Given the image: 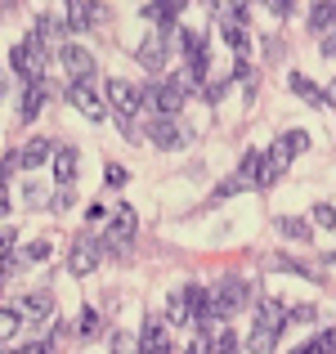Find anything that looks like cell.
<instances>
[{
  "instance_id": "1",
  "label": "cell",
  "mask_w": 336,
  "mask_h": 354,
  "mask_svg": "<svg viewBox=\"0 0 336 354\" xmlns=\"http://www.w3.org/2000/svg\"><path fill=\"white\" fill-rule=\"evenodd\" d=\"M104 99H108L112 113H117L121 130H126V139L135 144V113L144 108V86H130L126 77H112L108 86H104Z\"/></svg>"
},
{
  "instance_id": "2",
  "label": "cell",
  "mask_w": 336,
  "mask_h": 354,
  "mask_svg": "<svg viewBox=\"0 0 336 354\" xmlns=\"http://www.w3.org/2000/svg\"><path fill=\"white\" fill-rule=\"evenodd\" d=\"M9 68L23 77V86H36V81H45V45L27 36L23 45H14V50H9Z\"/></svg>"
},
{
  "instance_id": "3",
  "label": "cell",
  "mask_w": 336,
  "mask_h": 354,
  "mask_svg": "<svg viewBox=\"0 0 336 354\" xmlns=\"http://www.w3.org/2000/svg\"><path fill=\"white\" fill-rule=\"evenodd\" d=\"M139 220H135V207H112V220H108V234L99 242L104 256H126V242L135 238Z\"/></svg>"
},
{
  "instance_id": "4",
  "label": "cell",
  "mask_w": 336,
  "mask_h": 354,
  "mask_svg": "<svg viewBox=\"0 0 336 354\" xmlns=\"http://www.w3.org/2000/svg\"><path fill=\"white\" fill-rule=\"evenodd\" d=\"M171 45H175V27L166 32V27H153V32L139 41V50H135V59H139V68H148V72H162L166 63H171Z\"/></svg>"
},
{
  "instance_id": "5",
  "label": "cell",
  "mask_w": 336,
  "mask_h": 354,
  "mask_svg": "<svg viewBox=\"0 0 336 354\" xmlns=\"http://www.w3.org/2000/svg\"><path fill=\"white\" fill-rule=\"evenodd\" d=\"M68 104H77V113L90 117V121H104V117H108V99L95 90V77H90V81H77V86H68Z\"/></svg>"
},
{
  "instance_id": "6",
  "label": "cell",
  "mask_w": 336,
  "mask_h": 354,
  "mask_svg": "<svg viewBox=\"0 0 336 354\" xmlns=\"http://www.w3.org/2000/svg\"><path fill=\"white\" fill-rule=\"evenodd\" d=\"M54 59H59V68L72 77V86H77V81H90V77H95V54H90L86 45H72V41H68L59 54H54Z\"/></svg>"
},
{
  "instance_id": "7",
  "label": "cell",
  "mask_w": 336,
  "mask_h": 354,
  "mask_svg": "<svg viewBox=\"0 0 336 354\" xmlns=\"http://www.w3.org/2000/svg\"><path fill=\"white\" fill-rule=\"evenodd\" d=\"M144 104L157 108V117H175L184 108V90L175 81H157V86H144Z\"/></svg>"
},
{
  "instance_id": "8",
  "label": "cell",
  "mask_w": 336,
  "mask_h": 354,
  "mask_svg": "<svg viewBox=\"0 0 336 354\" xmlns=\"http://www.w3.org/2000/svg\"><path fill=\"white\" fill-rule=\"evenodd\" d=\"M148 139H153L162 153H171V148H184V144H189L193 130H189V126H180L175 117H157L153 126H148Z\"/></svg>"
},
{
  "instance_id": "9",
  "label": "cell",
  "mask_w": 336,
  "mask_h": 354,
  "mask_svg": "<svg viewBox=\"0 0 336 354\" xmlns=\"http://www.w3.org/2000/svg\"><path fill=\"white\" fill-rule=\"evenodd\" d=\"M99 260H104L99 242L77 238V242H72V251H68V274L72 278H86V274H95V269H99Z\"/></svg>"
},
{
  "instance_id": "10",
  "label": "cell",
  "mask_w": 336,
  "mask_h": 354,
  "mask_svg": "<svg viewBox=\"0 0 336 354\" xmlns=\"http://www.w3.org/2000/svg\"><path fill=\"white\" fill-rule=\"evenodd\" d=\"M292 323V310H287L283 301H274V296H265V301L256 305V328L260 332H274V337H283V328Z\"/></svg>"
},
{
  "instance_id": "11",
  "label": "cell",
  "mask_w": 336,
  "mask_h": 354,
  "mask_svg": "<svg viewBox=\"0 0 336 354\" xmlns=\"http://www.w3.org/2000/svg\"><path fill=\"white\" fill-rule=\"evenodd\" d=\"M175 50H180L184 59H211L207 32H198V27H175Z\"/></svg>"
},
{
  "instance_id": "12",
  "label": "cell",
  "mask_w": 336,
  "mask_h": 354,
  "mask_svg": "<svg viewBox=\"0 0 336 354\" xmlns=\"http://www.w3.org/2000/svg\"><path fill=\"white\" fill-rule=\"evenodd\" d=\"M50 310H54V292H50V287H41V292H27L23 301H18V314H23L27 323L50 319Z\"/></svg>"
},
{
  "instance_id": "13",
  "label": "cell",
  "mask_w": 336,
  "mask_h": 354,
  "mask_svg": "<svg viewBox=\"0 0 336 354\" xmlns=\"http://www.w3.org/2000/svg\"><path fill=\"white\" fill-rule=\"evenodd\" d=\"M45 99H50V86H45V81L27 86L23 90V104H18V117H23V121H36V117H41V108H45Z\"/></svg>"
},
{
  "instance_id": "14",
  "label": "cell",
  "mask_w": 336,
  "mask_h": 354,
  "mask_svg": "<svg viewBox=\"0 0 336 354\" xmlns=\"http://www.w3.org/2000/svg\"><path fill=\"white\" fill-rule=\"evenodd\" d=\"M139 354H175L171 341H166V323H148L139 332Z\"/></svg>"
},
{
  "instance_id": "15",
  "label": "cell",
  "mask_w": 336,
  "mask_h": 354,
  "mask_svg": "<svg viewBox=\"0 0 336 354\" xmlns=\"http://www.w3.org/2000/svg\"><path fill=\"white\" fill-rule=\"evenodd\" d=\"M63 18H68V32H90V27H95V18H99V9L86 5V0H72V5L63 9Z\"/></svg>"
},
{
  "instance_id": "16",
  "label": "cell",
  "mask_w": 336,
  "mask_h": 354,
  "mask_svg": "<svg viewBox=\"0 0 336 354\" xmlns=\"http://www.w3.org/2000/svg\"><path fill=\"white\" fill-rule=\"evenodd\" d=\"M54 180H59V189H72V180H77V148H54Z\"/></svg>"
},
{
  "instance_id": "17",
  "label": "cell",
  "mask_w": 336,
  "mask_h": 354,
  "mask_svg": "<svg viewBox=\"0 0 336 354\" xmlns=\"http://www.w3.org/2000/svg\"><path fill=\"white\" fill-rule=\"evenodd\" d=\"M287 86H292V90H296V95H301V99H305L310 108H328V90H319V86H314L310 77H301V72H292V77H287Z\"/></svg>"
},
{
  "instance_id": "18",
  "label": "cell",
  "mask_w": 336,
  "mask_h": 354,
  "mask_svg": "<svg viewBox=\"0 0 336 354\" xmlns=\"http://www.w3.org/2000/svg\"><path fill=\"white\" fill-rule=\"evenodd\" d=\"M50 157H54V144H50V139H27V144H23V153H18V162H23L27 171H32V166L50 162Z\"/></svg>"
},
{
  "instance_id": "19",
  "label": "cell",
  "mask_w": 336,
  "mask_h": 354,
  "mask_svg": "<svg viewBox=\"0 0 336 354\" xmlns=\"http://www.w3.org/2000/svg\"><path fill=\"white\" fill-rule=\"evenodd\" d=\"M166 323H171V328L193 323V319H189V296H184V292H171V296H166Z\"/></svg>"
},
{
  "instance_id": "20",
  "label": "cell",
  "mask_w": 336,
  "mask_h": 354,
  "mask_svg": "<svg viewBox=\"0 0 336 354\" xmlns=\"http://www.w3.org/2000/svg\"><path fill=\"white\" fill-rule=\"evenodd\" d=\"M310 32H336V5H314L310 9Z\"/></svg>"
},
{
  "instance_id": "21",
  "label": "cell",
  "mask_w": 336,
  "mask_h": 354,
  "mask_svg": "<svg viewBox=\"0 0 336 354\" xmlns=\"http://www.w3.org/2000/svg\"><path fill=\"white\" fill-rule=\"evenodd\" d=\"M104 328H108V319L95 310V305H86V310H81V328L77 332H81V337H99Z\"/></svg>"
},
{
  "instance_id": "22",
  "label": "cell",
  "mask_w": 336,
  "mask_h": 354,
  "mask_svg": "<svg viewBox=\"0 0 336 354\" xmlns=\"http://www.w3.org/2000/svg\"><path fill=\"white\" fill-rule=\"evenodd\" d=\"M278 234H283V238H292V242H305V238L314 234V229L305 225V220H296V216H283V220H278Z\"/></svg>"
},
{
  "instance_id": "23",
  "label": "cell",
  "mask_w": 336,
  "mask_h": 354,
  "mask_svg": "<svg viewBox=\"0 0 336 354\" xmlns=\"http://www.w3.org/2000/svg\"><path fill=\"white\" fill-rule=\"evenodd\" d=\"M310 144H314V139H310V130H287V135H283V148H287L292 157L310 153Z\"/></svg>"
},
{
  "instance_id": "24",
  "label": "cell",
  "mask_w": 336,
  "mask_h": 354,
  "mask_svg": "<svg viewBox=\"0 0 336 354\" xmlns=\"http://www.w3.org/2000/svg\"><path fill=\"white\" fill-rule=\"evenodd\" d=\"M18 328H23V314L18 310H0V346L18 337Z\"/></svg>"
},
{
  "instance_id": "25",
  "label": "cell",
  "mask_w": 336,
  "mask_h": 354,
  "mask_svg": "<svg viewBox=\"0 0 336 354\" xmlns=\"http://www.w3.org/2000/svg\"><path fill=\"white\" fill-rule=\"evenodd\" d=\"M274 346H278V337H274V332H260V328H256V332L247 337V350H251V354H269Z\"/></svg>"
},
{
  "instance_id": "26",
  "label": "cell",
  "mask_w": 336,
  "mask_h": 354,
  "mask_svg": "<svg viewBox=\"0 0 336 354\" xmlns=\"http://www.w3.org/2000/svg\"><path fill=\"white\" fill-rule=\"evenodd\" d=\"M242 189H251V180H242V175H229V180H220V184H216V202L233 198V193H242Z\"/></svg>"
},
{
  "instance_id": "27",
  "label": "cell",
  "mask_w": 336,
  "mask_h": 354,
  "mask_svg": "<svg viewBox=\"0 0 336 354\" xmlns=\"http://www.w3.org/2000/svg\"><path fill=\"white\" fill-rule=\"evenodd\" d=\"M336 350V337L332 332H323V337H314L310 346H301V350H292V354H332Z\"/></svg>"
},
{
  "instance_id": "28",
  "label": "cell",
  "mask_w": 336,
  "mask_h": 354,
  "mask_svg": "<svg viewBox=\"0 0 336 354\" xmlns=\"http://www.w3.org/2000/svg\"><path fill=\"white\" fill-rule=\"evenodd\" d=\"M260 162H265V153H256V148H251V153L242 157L238 175H242V180H251V184H256V175H260Z\"/></svg>"
},
{
  "instance_id": "29",
  "label": "cell",
  "mask_w": 336,
  "mask_h": 354,
  "mask_svg": "<svg viewBox=\"0 0 336 354\" xmlns=\"http://www.w3.org/2000/svg\"><path fill=\"white\" fill-rule=\"evenodd\" d=\"M216 354H242V346H238V337H233L229 328H220V332H216Z\"/></svg>"
},
{
  "instance_id": "30",
  "label": "cell",
  "mask_w": 336,
  "mask_h": 354,
  "mask_svg": "<svg viewBox=\"0 0 336 354\" xmlns=\"http://www.w3.org/2000/svg\"><path fill=\"white\" fill-rule=\"evenodd\" d=\"M112 354H139L135 332H117V337H112Z\"/></svg>"
},
{
  "instance_id": "31",
  "label": "cell",
  "mask_w": 336,
  "mask_h": 354,
  "mask_svg": "<svg viewBox=\"0 0 336 354\" xmlns=\"http://www.w3.org/2000/svg\"><path fill=\"white\" fill-rule=\"evenodd\" d=\"M18 260H32V265H36V260H50V242H27ZM18 260H14V265H18Z\"/></svg>"
},
{
  "instance_id": "32",
  "label": "cell",
  "mask_w": 336,
  "mask_h": 354,
  "mask_svg": "<svg viewBox=\"0 0 336 354\" xmlns=\"http://www.w3.org/2000/svg\"><path fill=\"white\" fill-rule=\"evenodd\" d=\"M314 225H319V229H336V207L319 202V207H314Z\"/></svg>"
},
{
  "instance_id": "33",
  "label": "cell",
  "mask_w": 336,
  "mask_h": 354,
  "mask_svg": "<svg viewBox=\"0 0 336 354\" xmlns=\"http://www.w3.org/2000/svg\"><path fill=\"white\" fill-rule=\"evenodd\" d=\"M269 162H274L278 166V171H287V162H292V153H287V148H283V139H274V144H269Z\"/></svg>"
},
{
  "instance_id": "34",
  "label": "cell",
  "mask_w": 336,
  "mask_h": 354,
  "mask_svg": "<svg viewBox=\"0 0 336 354\" xmlns=\"http://www.w3.org/2000/svg\"><path fill=\"white\" fill-rule=\"evenodd\" d=\"M104 180L112 184V189H121V184H126V180H130V171H126V166H117V162H108V171H104Z\"/></svg>"
},
{
  "instance_id": "35",
  "label": "cell",
  "mask_w": 336,
  "mask_h": 354,
  "mask_svg": "<svg viewBox=\"0 0 336 354\" xmlns=\"http://www.w3.org/2000/svg\"><path fill=\"white\" fill-rule=\"evenodd\" d=\"M86 220H90V225H108V220H112V207H104V202H95V207L86 211Z\"/></svg>"
},
{
  "instance_id": "36",
  "label": "cell",
  "mask_w": 336,
  "mask_h": 354,
  "mask_svg": "<svg viewBox=\"0 0 336 354\" xmlns=\"http://www.w3.org/2000/svg\"><path fill=\"white\" fill-rule=\"evenodd\" d=\"M314 319H319V310H314V305H296V310H292V323H305V328H310Z\"/></svg>"
},
{
  "instance_id": "37",
  "label": "cell",
  "mask_w": 336,
  "mask_h": 354,
  "mask_svg": "<svg viewBox=\"0 0 336 354\" xmlns=\"http://www.w3.org/2000/svg\"><path fill=\"white\" fill-rule=\"evenodd\" d=\"M229 86H233V81H211V86H207V104H220V99L229 95Z\"/></svg>"
},
{
  "instance_id": "38",
  "label": "cell",
  "mask_w": 336,
  "mask_h": 354,
  "mask_svg": "<svg viewBox=\"0 0 336 354\" xmlns=\"http://www.w3.org/2000/svg\"><path fill=\"white\" fill-rule=\"evenodd\" d=\"M265 59H269V63L283 59V41H278V36H265Z\"/></svg>"
},
{
  "instance_id": "39",
  "label": "cell",
  "mask_w": 336,
  "mask_h": 354,
  "mask_svg": "<svg viewBox=\"0 0 336 354\" xmlns=\"http://www.w3.org/2000/svg\"><path fill=\"white\" fill-rule=\"evenodd\" d=\"M72 202H77V193H72V189H59V193H54V202H50V207H54V211H68Z\"/></svg>"
},
{
  "instance_id": "40",
  "label": "cell",
  "mask_w": 336,
  "mask_h": 354,
  "mask_svg": "<svg viewBox=\"0 0 336 354\" xmlns=\"http://www.w3.org/2000/svg\"><path fill=\"white\" fill-rule=\"evenodd\" d=\"M18 354H54V341H27Z\"/></svg>"
},
{
  "instance_id": "41",
  "label": "cell",
  "mask_w": 336,
  "mask_h": 354,
  "mask_svg": "<svg viewBox=\"0 0 336 354\" xmlns=\"http://www.w3.org/2000/svg\"><path fill=\"white\" fill-rule=\"evenodd\" d=\"M18 166H23V162H18V153H9V157H0V180H9V175H14V171H18Z\"/></svg>"
},
{
  "instance_id": "42",
  "label": "cell",
  "mask_w": 336,
  "mask_h": 354,
  "mask_svg": "<svg viewBox=\"0 0 336 354\" xmlns=\"http://www.w3.org/2000/svg\"><path fill=\"white\" fill-rule=\"evenodd\" d=\"M23 202H27V207H41V202H45V193L36 189V184H27V189H23Z\"/></svg>"
},
{
  "instance_id": "43",
  "label": "cell",
  "mask_w": 336,
  "mask_h": 354,
  "mask_svg": "<svg viewBox=\"0 0 336 354\" xmlns=\"http://www.w3.org/2000/svg\"><path fill=\"white\" fill-rule=\"evenodd\" d=\"M269 14H274V18H287V14H292V5H287V0H269Z\"/></svg>"
},
{
  "instance_id": "44",
  "label": "cell",
  "mask_w": 336,
  "mask_h": 354,
  "mask_svg": "<svg viewBox=\"0 0 336 354\" xmlns=\"http://www.w3.org/2000/svg\"><path fill=\"white\" fill-rule=\"evenodd\" d=\"M9 247H14V229H0V260L9 256Z\"/></svg>"
},
{
  "instance_id": "45",
  "label": "cell",
  "mask_w": 336,
  "mask_h": 354,
  "mask_svg": "<svg viewBox=\"0 0 336 354\" xmlns=\"http://www.w3.org/2000/svg\"><path fill=\"white\" fill-rule=\"evenodd\" d=\"M323 54H328V59H336V32L323 36Z\"/></svg>"
},
{
  "instance_id": "46",
  "label": "cell",
  "mask_w": 336,
  "mask_h": 354,
  "mask_svg": "<svg viewBox=\"0 0 336 354\" xmlns=\"http://www.w3.org/2000/svg\"><path fill=\"white\" fill-rule=\"evenodd\" d=\"M9 211V193H5V180H0V216Z\"/></svg>"
},
{
  "instance_id": "47",
  "label": "cell",
  "mask_w": 336,
  "mask_h": 354,
  "mask_svg": "<svg viewBox=\"0 0 336 354\" xmlns=\"http://www.w3.org/2000/svg\"><path fill=\"white\" fill-rule=\"evenodd\" d=\"M14 269V260H0V283H5V274Z\"/></svg>"
},
{
  "instance_id": "48",
  "label": "cell",
  "mask_w": 336,
  "mask_h": 354,
  "mask_svg": "<svg viewBox=\"0 0 336 354\" xmlns=\"http://www.w3.org/2000/svg\"><path fill=\"white\" fill-rule=\"evenodd\" d=\"M328 104H336V81H332V86H328Z\"/></svg>"
},
{
  "instance_id": "49",
  "label": "cell",
  "mask_w": 336,
  "mask_h": 354,
  "mask_svg": "<svg viewBox=\"0 0 336 354\" xmlns=\"http://www.w3.org/2000/svg\"><path fill=\"white\" fill-rule=\"evenodd\" d=\"M0 95H5V72H0Z\"/></svg>"
},
{
  "instance_id": "50",
  "label": "cell",
  "mask_w": 336,
  "mask_h": 354,
  "mask_svg": "<svg viewBox=\"0 0 336 354\" xmlns=\"http://www.w3.org/2000/svg\"><path fill=\"white\" fill-rule=\"evenodd\" d=\"M0 354H18V350H5V346H0Z\"/></svg>"
},
{
  "instance_id": "51",
  "label": "cell",
  "mask_w": 336,
  "mask_h": 354,
  "mask_svg": "<svg viewBox=\"0 0 336 354\" xmlns=\"http://www.w3.org/2000/svg\"><path fill=\"white\" fill-rule=\"evenodd\" d=\"M332 354H336V350H332Z\"/></svg>"
}]
</instances>
